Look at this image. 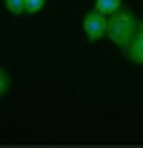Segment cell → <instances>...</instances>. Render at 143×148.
<instances>
[{
	"mask_svg": "<svg viewBox=\"0 0 143 148\" xmlns=\"http://www.w3.org/2000/svg\"><path fill=\"white\" fill-rule=\"evenodd\" d=\"M126 57H129L132 63L143 66V20L137 23V34H135V40L129 43V49H126Z\"/></svg>",
	"mask_w": 143,
	"mask_h": 148,
	"instance_id": "cell-3",
	"label": "cell"
},
{
	"mask_svg": "<svg viewBox=\"0 0 143 148\" xmlns=\"http://www.w3.org/2000/svg\"><path fill=\"white\" fill-rule=\"evenodd\" d=\"M43 6H46V0H26V12H29V14L43 12Z\"/></svg>",
	"mask_w": 143,
	"mask_h": 148,
	"instance_id": "cell-6",
	"label": "cell"
},
{
	"mask_svg": "<svg viewBox=\"0 0 143 148\" xmlns=\"http://www.w3.org/2000/svg\"><path fill=\"white\" fill-rule=\"evenodd\" d=\"M137 23L140 20L135 17L132 12H126V9H120V12H115V14H109V26H106V34L109 40L117 46V49H129V43L135 40V34H137Z\"/></svg>",
	"mask_w": 143,
	"mask_h": 148,
	"instance_id": "cell-1",
	"label": "cell"
},
{
	"mask_svg": "<svg viewBox=\"0 0 143 148\" xmlns=\"http://www.w3.org/2000/svg\"><path fill=\"white\" fill-rule=\"evenodd\" d=\"M6 9L12 14H23L26 12V0H6Z\"/></svg>",
	"mask_w": 143,
	"mask_h": 148,
	"instance_id": "cell-5",
	"label": "cell"
},
{
	"mask_svg": "<svg viewBox=\"0 0 143 148\" xmlns=\"http://www.w3.org/2000/svg\"><path fill=\"white\" fill-rule=\"evenodd\" d=\"M9 88H12V80H9L6 69H0V97H3V94H9Z\"/></svg>",
	"mask_w": 143,
	"mask_h": 148,
	"instance_id": "cell-7",
	"label": "cell"
},
{
	"mask_svg": "<svg viewBox=\"0 0 143 148\" xmlns=\"http://www.w3.org/2000/svg\"><path fill=\"white\" fill-rule=\"evenodd\" d=\"M106 26H109V14L97 12V9H92L89 14H83V34H86V40H92V43L106 34Z\"/></svg>",
	"mask_w": 143,
	"mask_h": 148,
	"instance_id": "cell-2",
	"label": "cell"
},
{
	"mask_svg": "<svg viewBox=\"0 0 143 148\" xmlns=\"http://www.w3.org/2000/svg\"><path fill=\"white\" fill-rule=\"evenodd\" d=\"M94 9L103 12V14H115V12L123 9V3H120V0H94Z\"/></svg>",
	"mask_w": 143,
	"mask_h": 148,
	"instance_id": "cell-4",
	"label": "cell"
}]
</instances>
